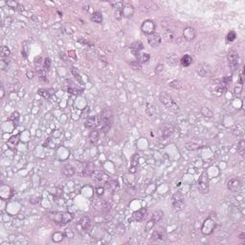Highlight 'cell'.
<instances>
[{"label":"cell","instance_id":"e0dca14e","mask_svg":"<svg viewBox=\"0 0 245 245\" xmlns=\"http://www.w3.org/2000/svg\"><path fill=\"white\" fill-rule=\"evenodd\" d=\"M95 171V166L93 162H86L83 167V175L84 177H90Z\"/></svg>","mask_w":245,"mask_h":245},{"label":"cell","instance_id":"603a6c76","mask_svg":"<svg viewBox=\"0 0 245 245\" xmlns=\"http://www.w3.org/2000/svg\"><path fill=\"white\" fill-rule=\"evenodd\" d=\"M61 172H62V174L64 175V176H66V177H72L73 175L75 174V169L74 168L72 167L71 165H65L62 167L61 169Z\"/></svg>","mask_w":245,"mask_h":245},{"label":"cell","instance_id":"ffe728a7","mask_svg":"<svg viewBox=\"0 0 245 245\" xmlns=\"http://www.w3.org/2000/svg\"><path fill=\"white\" fill-rule=\"evenodd\" d=\"M78 226H81V230H83V231L88 230L91 226V219L89 218V216L83 215V217L81 218V220L78 221Z\"/></svg>","mask_w":245,"mask_h":245},{"label":"cell","instance_id":"e575fe53","mask_svg":"<svg viewBox=\"0 0 245 245\" xmlns=\"http://www.w3.org/2000/svg\"><path fill=\"white\" fill-rule=\"evenodd\" d=\"M71 72H72V74L74 75V77H75V78H76V80H77L78 83H80L81 84V85H83V78H81V75H80V73H78V71L77 70V69L75 68V67H72V68H71Z\"/></svg>","mask_w":245,"mask_h":245},{"label":"cell","instance_id":"d6986e66","mask_svg":"<svg viewBox=\"0 0 245 245\" xmlns=\"http://www.w3.org/2000/svg\"><path fill=\"white\" fill-rule=\"evenodd\" d=\"M147 208H141L138 211H135L132 215V218L134 221L137 222H141L143 221L144 219L146 218L147 216Z\"/></svg>","mask_w":245,"mask_h":245},{"label":"cell","instance_id":"816d5d0a","mask_svg":"<svg viewBox=\"0 0 245 245\" xmlns=\"http://www.w3.org/2000/svg\"><path fill=\"white\" fill-rule=\"evenodd\" d=\"M243 83H244V69L240 72L239 75V84L243 85Z\"/></svg>","mask_w":245,"mask_h":245},{"label":"cell","instance_id":"74e56055","mask_svg":"<svg viewBox=\"0 0 245 245\" xmlns=\"http://www.w3.org/2000/svg\"><path fill=\"white\" fill-rule=\"evenodd\" d=\"M11 59L10 58H1V69L3 71H6L10 65Z\"/></svg>","mask_w":245,"mask_h":245},{"label":"cell","instance_id":"277c9868","mask_svg":"<svg viewBox=\"0 0 245 245\" xmlns=\"http://www.w3.org/2000/svg\"><path fill=\"white\" fill-rule=\"evenodd\" d=\"M227 59L229 68L231 69V71H237L238 69V65H239V55H238V53L235 50H230L227 55Z\"/></svg>","mask_w":245,"mask_h":245},{"label":"cell","instance_id":"4fadbf2b","mask_svg":"<svg viewBox=\"0 0 245 245\" xmlns=\"http://www.w3.org/2000/svg\"><path fill=\"white\" fill-rule=\"evenodd\" d=\"M147 42H149V44L153 47V48H156V47H158L160 44H161L162 42V37L160 36L159 34L154 33L152 34H149V36H147Z\"/></svg>","mask_w":245,"mask_h":245},{"label":"cell","instance_id":"5bb4252c","mask_svg":"<svg viewBox=\"0 0 245 245\" xmlns=\"http://www.w3.org/2000/svg\"><path fill=\"white\" fill-rule=\"evenodd\" d=\"M241 186H242V184H241L239 179H237V178L231 179V180L228 181V184H227L228 189L231 191H233V193H237V191H239L241 189Z\"/></svg>","mask_w":245,"mask_h":245},{"label":"cell","instance_id":"cb8c5ba5","mask_svg":"<svg viewBox=\"0 0 245 245\" xmlns=\"http://www.w3.org/2000/svg\"><path fill=\"white\" fill-rule=\"evenodd\" d=\"M163 216H164V212H163L162 210H157V211H155L152 213L151 218H150L149 220L152 221L154 224H156L157 222H159L163 218Z\"/></svg>","mask_w":245,"mask_h":245},{"label":"cell","instance_id":"f546056e","mask_svg":"<svg viewBox=\"0 0 245 245\" xmlns=\"http://www.w3.org/2000/svg\"><path fill=\"white\" fill-rule=\"evenodd\" d=\"M98 138H99V131L96 129H92V131H91L90 135H89L90 142L92 144L96 143L97 141H98Z\"/></svg>","mask_w":245,"mask_h":245},{"label":"cell","instance_id":"9f6ffc18","mask_svg":"<svg viewBox=\"0 0 245 245\" xmlns=\"http://www.w3.org/2000/svg\"><path fill=\"white\" fill-rule=\"evenodd\" d=\"M4 96H5V90H4L3 85H1V99L4 98Z\"/></svg>","mask_w":245,"mask_h":245},{"label":"cell","instance_id":"ee69618b","mask_svg":"<svg viewBox=\"0 0 245 245\" xmlns=\"http://www.w3.org/2000/svg\"><path fill=\"white\" fill-rule=\"evenodd\" d=\"M110 4L113 6V8H115V10H122L124 7L125 2L122 1H115V2H110Z\"/></svg>","mask_w":245,"mask_h":245},{"label":"cell","instance_id":"3957f363","mask_svg":"<svg viewBox=\"0 0 245 245\" xmlns=\"http://www.w3.org/2000/svg\"><path fill=\"white\" fill-rule=\"evenodd\" d=\"M159 100L168 109H169L172 112H178L179 111V105L175 103V100L171 98V96L168 94L167 92H162L159 95Z\"/></svg>","mask_w":245,"mask_h":245},{"label":"cell","instance_id":"f6af8a7d","mask_svg":"<svg viewBox=\"0 0 245 245\" xmlns=\"http://www.w3.org/2000/svg\"><path fill=\"white\" fill-rule=\"evenodd\" d=\"M39 94L41 97H43V98H45V99H49L50 97H51V94H50V92L48 90H46V89H39Z\"/></svg>","mask_w":245,"mask_h":245},{"label":"cell","instance_id":"5b68a950","mask_svg":"<svg viewBox=\"0 0 245 245\" xmlns=\"http://www.w3.org/2000/svg\"><path fill=\"white\" fill-rule=\"evenodd\" d=\"M210 182H209V177L206 171H203L201 175L199 176L198 179V191L200 193H208L210 190Z\"/></svg>","mask_w":245,"mask_h":245},{"label":"cell","instance_id":"c3c4849f","mask_svg":"<svg viewBox=\"0 0 245 245\" xmlns=\"http://www.w3.org/2000/svg\"><path fill=\"white\" fill-rule=\"evenodd\" d=\"M164 69H165L164 64H163V63H158V64H157V66L155 67V73L157 75H161L163 72H164Z\"/></svg>","mask_w":245,"mask_h":245},{"label":"cell","instance_id":"7bdbcfd3","mask_svg":"<svg viewBox=\"0 0 245 245\" xmlns=\"http://www.w3.org/2000/svg\"><path fill=\"white\" fill-rule=\"evenodd\" d=\"M37 74H39V77L41 81H45V83L48 81V80H47V78H46V71L44 69H37Z\"/></svg>","mask_w":245,"mask_h":245},{"label":"cell","instance_id":"db71d44e","mask_svg":"<svg viewBox=\"0 0 245 245\" xmlns=\"http://www.w3.org/2000/svg\"><path fill=\"white\" fill-rule=\"evenodd\" d=\"M41 63V56H36V59H34V64H36V67L37 66V64H40Z\"/></svg>","mask_w":245,"mask_h":245},{"label":"cell","instance_id":"83f0119b","mask_svg":"<svg viewBox=\"0 0 245 245\" xmlns=\"http://www.w3.org/2000/svg\"><path fill=\"white\" fill-rule=\"evenodd\" d=\"M235 39H237V33H235V31H230V32L227 34V36H226L225 40L227 43H231V42L235 41Z\"/></svg>","mask_w":245,"mask_h":245},{"label":"cell","instance_id":"4316f807","mask_svg":"<svg viewBox=\"0 0 245 245\" xmlns=\"http://www.w3.org/2000/svg\"><path fill=\"white\" fill-rule=\"evenodd\" d=\"M91 20L93 21L94 23H102L103 22V14H102V12H94L92 15H91V18H90Z\"/></svg>","mask_w":245,"mask_h":245},{"label":"cell","instance_id":"f1b7e54d","mask_svg":"<svg viewBox=\"0 0 245 245\" xmlns=\"http://www.w3.org/2000/svg\"><path fill=\"white\" fill-rule=\"evenodd\" d=\"M169 85L173 89H180L182 85H183V83H182L180 80H173L169 83Z\"/></svg>","mask_w":245,"mask_h":245},{"label":"cell","instance_id":"7dc6e473","mask_svg":"<svg viewBox=\"0 0 245 245\" xmlns=\"http://www.w3.org/2000/svg\"><path fill=\"white\" fill-rule=\"evenodd\" d=\"M6 5H7L8 7L11 8V9H17L18 7H19V4H18L17 2L12 1V0H9V1L6 2Z\"/></svg>","mask_w":245,"mask_h":245},{"label":"cell","instance_id":"9c48e42d","mask_svg":"<svg viewBox=\"0 0 245 245\" xmlns=\"http://www.w3.org/2000/svg\"><path fill=\"white\" fill-rule=\"evenodd\" d=\"M100 115H94V116H92V117L87 118L85 122H84L85 127L90 128V129H96L97 127H100Z\"/></svg>","mask_w":245,"mask_h":245},{"label":"cell","instance_id":"7402d4cb","mask_svg":"<svg viewBox=\"0 0 245 245\" xmlns=\"http://www.w3.org/2000/svg\"><path fill=\"white\" fill-rule=\"evenodd\" d=\"M18 143H19V134H17V135H14V136H12V137L10 138V139L8 140L7 145H8V147H9V149H14L15 147H17Z\"/></svg>","mask_w":245,"mask_h":245},{"label":"cell","instance_id":"9a60e30c","mask_svg":"<svg viewBox=\"0 0 245 245\" xmlns=\"http://www.w3.org/2000/svg\"><path fill=\"white\" fill-rule=\"evenodd\" d=\"M134 6L130 3H125L124 7L122 9V17L125 18H131L134 15Z\"/></svg>","mask_w":245,"mask_h":245},{"label":"cell","instance_id":"ba28073f","mask_svg":"<svg viewBox=\"0 0 245 245\" xmlns=\"http://www.w3.org/2000/svg\"><path fill=\"white\" fill-rule=\"evenodd\" d=\"M156 30V24L153 20L151 19H147L141 25V31L147 34V36H149V34H152L155 33Z\"/></svg>","mask_w":245,"mask_h":245},{"label":"cell","instance_id":"ac0fdd59","mask_svg":"<svg viewBox=\"0 0 245 245\" xmlns=\"http://www.w3.org/2000/svg\"><path fill=\"white\" fill-rule=\"evenodd\" d=\"M206 147L205 141H203L202 143H200L196 140L190 141V142L186 143V145H185V147L189 150H196V149H202V147Z\"/></svg>","mask_w":245,"mask_h":245},{"label":"cell","instance_id":"b9f144b4","mask_svg":"<svg viewBox=\"0 0 245 245\" xmlns=\"http://www.w3.org/2000/svg\"><path fill=\"white\" fill-rule=\"evenodd\" d=\"M201 113H202L203 116H205V117H208V118H211L213 117V113L211 109H209L208 107H202L201 108Z\"/></svg>","mask_w":245,"mask_h":245},{"label":"cell","instance_id":"681fc988","mask_svg":"<svg viewBox=\"0 0 245 245\" xmlns=\"http://www.w3.org/2000/svg\"><path fill=\"white\" fill-rule=\"evenodd\" d=\"M114 17L115 18L117 19L118 21H120L121 19L124 17H122V10H115L114 12Z\"/></svg>","mask_w":245,"mask_h":245},{"label":"cell","instance_id":"484cf974","mask_svg":"<svg viewBox=\"0 0 245 245\" xmlns=\"http://www.w3.org/2000/svg\"><path fill=\"white\" fill-rule=\"evenodd\" d=\"M137 169H138V155L135 154L132 157V160H131L129 172L130 173H135L137 171Z\"/></svg>","mask_w":245,"mask_h":245},{"label":"cell","instance_id":"7c38bea8","mask_svg":"<svg viewBox=\"0 0 245 245\" xmlns=\"http://www.w3.org/2000/svg\"><path fill=\"white\" fill-rule=\"evenodd\" d=\"M129 48L131 50V52H132L133 56L138 59L140 55H141V51L144 49V44H143L142 41L138 40V41H135V42L132 43V44H130Z\"/></svg>","mask_w":245,"mask_h":245},{"label":"cell","instance_id":"680465c9","mask_svg":"<svg viewBox=\"0 0 245 245\" xmlns=\"http://www.w3.org/2000/svg\"><path fill=\"white\" fill-rule=\"evenodd\" d=\"M28 78H34V73H30V72H28Z\"/></svg>","mask_w":245,"mask_h":245},{"label":"cell","instance_id":"30bf717a","mask_svg":"<svg viewBox=\"0 0 245 245\" xmlns=\"http://www.w3.org/2000/svg\"><path fill=\"white\" fill-rule=\"evenodd\" d=\"M231 81H232V77L231 76L230 77L229 76L224 77L220 81V83L217 84V86H216L215 92H217L219 95H221L222 93H224L225 91L228 89V86H229V84H230Z\"/></svg>","mask_w":245,"mask_h":245},{"label":"cell","instance_id":"52a82bcc","mask_svg":"<svg viewBox=\"0 0 245 245\" xmlns=\"http://www.w3.org/2000/svg\"><path fill=\"white\" fill-rule=\"evenodd\" d=\"M215 221L213 220V218L208 217L207 219H205V221L203 222L202 227H201V232L204 235H210L213 233L215 229Z\"/></svg>","mask_w":245,"mask_h":245},{"label":"cell","instance_id":"6da1fadb","mask_svg":"<svg viewBox=\"0 0 245 245\" xmlns=\"http://www.w3.org/2000/svg\"><path fill=\"white\" fill-rule=\"evenodd\" d=\"M47 217L58 225H65L73 220V215L68 212H49L47 213Z\"/></svg>","mask_w":245,"mask_h":245},{"label":"cell","instance_id":"60d3db41","mask_svg":"<svg viewBox=\"0 0 245 245\" xmlns=\"http://www.w3.org/2000/svg\"><path fill=\"white\" fill-rule=\"evenodd\" d=\"M130 66L132 67L134 70H136V71H140L141 69H142V63L138 61V59H136V61H131L130 62Z\"/></svg>","mask_w":245,"mask_h":245},{"label":"cell","instance_id":"d6a6232c","mask_svg":"<svg viewBox=\"0 0 245 245\" xmlns=\"http://www.w3.org/2000/svg\"><path fill=\"white\" fill-rule=\"evenodd\" d=\"M237 152L240 156H242V157L244 156V153H245V142H244V140H240L239 143H238Z\"/></svg>","mask_w":245,"mask_h":245},{"label":"cell","instance_id":"44dd1931","mask_svg":"<svg viewBox=\"0 0 245 245\" xmlns=\"http://www.w3.org/2000/svg\"><path fill=\"white\" fill-rule=\"evenodd\" d=\"M173 125L171 124H167L164 125L161 128V134L164 138H167L169 136H171V133L173 132Z\"/></svg>","mask_w":245,"mask_h":245},{"label":"cell","instance_id":"4dcf8cb0","mask_svg":"<svg viewBox=\"0 0 245 245\" xmlns=\"http://www.w3.org/2000/svg\"><path fill=\"white\" fill-rule=\"evenodd\" d=\"M21 54H22L23 58H27L28 54H29V42H28V41H24L22 43V50H21Z\"/></svg>","mask_w":245,"mask_h":245},{"label":"cell","instance_id":"f5cc1de1","mask_svg":"<svg viewBox=\"0 0 245 245\" xmlns=\"http://www.w3.org/2000/svg\"><path fill=\"white\" fill-rule=\"evenodd\" d=\"M96 191H97V193H98V195H103L105 189H103V187H97Z\"/></svg>","mask_w":245,"mask_h":245},{"label":"cell","instance_id":"1f68e13d","mask_svg":"<svg viewBox=\"0 0 245 245\" xmlns=\"http://www.w3.org/2000/svg\"><path fill=\"white\" fill-rule=\"evenodd\" d=\"M65 237V235L63 233H61V232H56L52 237V239L54 242H61V241L63 239V237Z\"/></svg>","mask_w":245,"mask_h":245},{"label":"cell","instance_id":"6f0895ef","mask_svg":"<svg viewBox=\"0 0 245 245\" xmlns=\"http://www.w3.org/2000/svg\"><path fill=\"white\" fill-rule=\"evenodd\" d=\"M65 55H66V54H64L63 52H62V53H61V58H63V61H67V58H65Z\"/></svg>","mask_w":245,"mask_h":245},{"label":"cell","instance_id":"2e32d148","mask_svg":"<svg viewBox=\"0 0 245 245\" xmlns=\"http://www.w3.org/2000/svg\"><path fill=\"white\" fill-rule=\"evenodd\" d=\"M184 39L187 41H193L196 37V31L193 27H186L183 31Z\"/></svg>","mask_w":245,"mask_h":245},{"label":"cell","instance_id":"11a10c76","mask_svg":"<svg viewBox=\"0 0 245 245\" xmlns=\"http://www.w3.org/2000/svg\"><path fill=\"white\" fill-rule=\"evenodd\" d=\"M238 237H239V239L244 240V239H245V233H244V232H242V233H240V234H239V235H238Z\"/></svg>","mask_w":245,"mask_h":245},{"label":"cell","instance_id":"8992f818","mask_svg":"<svg viewBox=\"0 0 245 245\" xmlns=\"http://www.w3.org/2000/svg\"><path fill=\"white\" fill-rule=\"evenodd\" d=\"M171 202H172V208H173L174 211H181V210L184 209V205H185V200H184V196L181 193H175L173 195H172L171 198Z\"/></svg>","mask_w":245,"mask_h":245},{"label":"cell","instance_id":"8d00e7d4","mask_svg":"<svg viewBox=\"0 0 245 245\" xmlns=\"http://www.w3.org/2000/svg\"><path fill=\"white\" fill-rule=\"evenodd\" d=\"M167 61H168V63L171 64V65H176L177 62H178V58H177V56L175 55V54H171V55L168 56Z\"/></svg>","mask_w":245,"mask_h":245},{"label":"cell","instance_id":"f35d334b","mask_svg":"<svg viewBox=\"0 0 245 245\" xmlns=\"http://www.w3.org/2000/svg\"><path fill=\"white\" fill-rule=\"evenodd\" d=\"M233 133L235 137H242L243 136V133H244V130H243V127L242 125H237V127H235V128L234 129Z\"/></svg>","mask_w":245,"mask_h":245},{"label":"cell","instance_id":"d4e9b609","mask_svg":"<svg viewBox=\"0 0 245 245\" xmlns=\"http://www.w3.org/2000/svg\"><path fill=\"white\" fill-rule=\"evenodd\" d=\"M180 63L183 67H189L193 63V58L190 55H184L180 59Z\"/></svg>","mask_w":245,"mask_h":245},{"label":"cell","instance_id":"836d02e7","mask_svg":"<svg viewBox=\"0 0 245 245\" xmlns=\"http://www.w3.org/2000/svg\"><path fill=\"white\" fill-rule=\"evenodd\" d=\"M149 58H150L149 54H147V53H141L138 61L143 64V63H147V62L149 61Z\"/></svg>","mask_w":245,"mask_h":245},{"label":"cell","instance_id":"ab89813d","mask_svg":"<svg viewBox=\"0 0 245 245\" xmlns=\"http://www.w3.org/2000/svg\"><path fill=\"white\" fill-rule=\"evenodd\" d=\"M11 51L7 46L3 45L1 47V58H10Z\"/></svg>","mask_w":245,"mask_h":245},{"label":"cell","instance_id":"bcb514c9","mask_svg":"<svg viewBox=\"0 0 245 245\" xmlns=\"http://www.w3.org/2000/svg\"><path fill=\"white\" fill-rule=\"evenodd\" d=\"M51 64H52L51 59H50L49 58H45L44 61H43V69H44L45 71H48L50 69V67H51Z\"/></svg>","mask_w":245,"mask_h":245},{"label":"cell","instance_id":"d590c367","mask_svg":"<svg viewBox=\"0 0 245 245\" xmlns=\"http://www.w3.org/2000/svg\"><path fill=\"white\" fill-rule=\"evenodd\" d=\"M19 118H20V115H19V113H18L17 111H14V112H12L11 116L9 117L8 120L10 121V122H12L14 124H17L18 121H19Z\"/></svg>","mask_w":245,"mask_h":245},{"label":"cell","instance_id":"7a4b0ae2","mask_svg":"<svg viewBox=\"0 0 245 245\" xmlns=\"http://www.w3.org/2000/svg\"><path fill=\"white\" fill-rule=\"evenodd\" d=\"M100 130L103 132H107L109 128L111 127L113 122V112L109 107L103 108L100 114Z\"/></svg>","mask_w":245,"mask_h":245},{"label":"cell","instance_id":"f907efd6","mask_svg":"<svg viewBox=\"0 0 245 245\" xmlns=\"http://www.w3.org/2000/svg\"><path fill=\"white\" fill-rule=\"evenodd\" d=\"M152 238L153 239H161V238H163V234H161V232H160L159 230H156L154 231V233L152 234Z\"/></svg>","mask_w":245,"mask_h":245},{"label":"cell","instance_id":"8fae6325","mask_svg":"<svg viewBox=\"0 0 245 245\" xmlns=\"http://www.w3.org/2000/svg\"><path fill=\"white\" fill-rule=\"evenodd\" d=\"M195 71H196V73L199 75V77L205 78L207 76H209V75H211L212 67L207 63H200L196 66Z\"/></svg>","mask_w":245,"mask_h":245}]
</instances>
